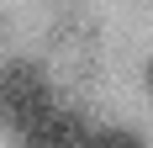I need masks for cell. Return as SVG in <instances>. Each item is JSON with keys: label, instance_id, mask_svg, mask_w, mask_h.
Wrapping results in <instances>:
<instances>
[{"label": "cell", "instance_id": "3", "mask_svg": "<svg viewBox=\"0 0 153 148\" xmlns=\"http://www.w3.org/2000/svg\"><path fill=\"white\" fill-rule=\"evenodd\" d=\"M90 148H143L137 132H127V127H106V132H95Z\"/></svg>", "mask_w": 153, "mask_h": 148}, {"label": "cell", "instance_id": "4", "mask_svg": "<svg viewBox=\"0 0 153 148\" xmlns=\"http://www.w3.org/2000/svg\"><path fill=\"white\" fill-rule=\"evenodd\" d=\"M148 90H153V64H148Z\"/></svg>", "mask_w": 153, "mask_h": 148}, {"label": "cell", "instance_id": "1", "mask_svg": "<svg viewBox=\"0 0 153 148\" xmlns=\"http://www.w3.org/2000/svg\"><path fill=\"white\" fill-rule=\"evenodd\" d=\"M42 111H53V79L42 74V64L32 58L0 64V127L27 132Z\"/></svg>", "mask_w": 153, "mask_h": 148}, {"label": "cell", "instance_id": "2", "mask_svg": "<svg viewBox=\"0 0 153 148\" xmlns=\"http://www.w3.org/2000/svg\"><path fill=\"white\" fill-rule=\"evenodd\" d=\"M90 138H95V127L79 117V111L53 106V111H42V117L21 132V148H90Z\"/></svg>", "mask_w": 153, "mask_h": 148}]
</instances>
